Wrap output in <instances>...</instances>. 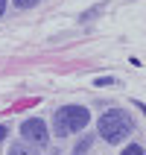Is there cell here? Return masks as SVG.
I'll list each match as a JSON object with an SVG mask.
<instances>
[{"instance_id":"cell-6","label":"cell","mask_w":146,"mask_h":155,"mask_svg":"<svg viewBox=\"0 0 146 155\" xmlns=\"http://www.w3.org/2000/svg\"><path fill=\"white\" fill-rule=\"evenodd\" d=\"M91 143H94V138H82V147H79L76 152H73V155H85V152H88V147H91Z\"/></svg>"},{"instance_id":"cell-5","label":"cell","mask_w":146,"mask_h":155,"mask_svg":"<svg viewBox=\"0 0 146 155\" xmlns=\"http://www.w3.org/2000/svg\"><path fill=\"white\" fill-rule=\"evenodd\" d=\"M120 155H143V149H140V147H138V143H129V147L123 149V152H120Z\"/></svg>"},{"instance_id":"cell-3","label":"cell","mask_w":146,"mask_h":155,"mask_svg":"<svg viewBox=\"0 0 146 155\" xmlns=\"http://www.w3.org/2000/svg\"><path fill=\"white\" fill-rule=\"evenodd\" d=\"M21 135H24L26 140H32V143H41V147L47 143V126H44V120H38V117L21 123Z\"/></svg>"},{"instance_id":"cell-1","label":"cell","mask_w":146,"mask_h":155,"mask_svg":"<svg viewBox=\"0 0 146 155\" xmlns=\"http://www.w3.org/2000/svg\"><path fill=\"white\" fill-rule=\"evenodd\" d=\"M88 120H91V114H88L85 105H61L59 111L53 114V132L56 135H73V132L85 129Z\"/></svg>"},{"instance_id":"cell-2","label":"cell","mask_w":146,"mask_h":155,"mask_svg":"<svg viewBox=\"0 0 146 155\" xmlns=\"http://www.w3.org/2000/svg\"><path fill=\"white\" fill-rule=\"evenodd\" d=\"M131 120L129 114L120 111V108H111V111H105L102 117H99V135H102L108 143H120L126 135H131Z\"/></svg>"},{"instance_id":"cell-8","label":"cell","mask_w":146,"mask_h":155,"mask_svg":"<svg viewBox=\"0 0 146 155\" xmlns=\"http://www.w3.org/2000/svg\"><path fill=\"white\" fill-rule=\"evenodd\" d=\"M6 132H9V129H6V126H0V140L6 138Z\"/></svg>"},{"instance_id":"cell-4","label":"cell","mask_w":146,"mask_h":155,"mask_svg":"<svg viewBox=\"0 0 146 155\" xmlns=\"http://www.w3.org/2000/svg\"><path fill=\"white\" fill-rule=\"evenodd\" d=\"M9 155H38V152L29 149V143H12L9 147Z\"/></svg>"},{"instance_id":"cell-7","label":"cell","mask_w":146,"mask_h":155,"mask_svg":"<svg viewBox=\"0 0 146 155\" xmlns=\"http://www.w3.org/2000/svg\"><path fill=\"white\" fill-rule=\"evenodd\" d=\"M15 3H18V6H21V9H26V6H35L38 0H15Z\"/></svg>"},{"instance_id":"cell-9","label":"cell","mask_w":146,"mask_h":155,"mask_svg":"<svg viewBox=\"0 0 146 155\" xmlns=\"http://www.w3.org/2000/svg\"><path fill=\"white\" fill-rule=\"evenodd\" d=\"M3 12H6V0H0V15H3Z\"/></svg>"}]
</instances>
